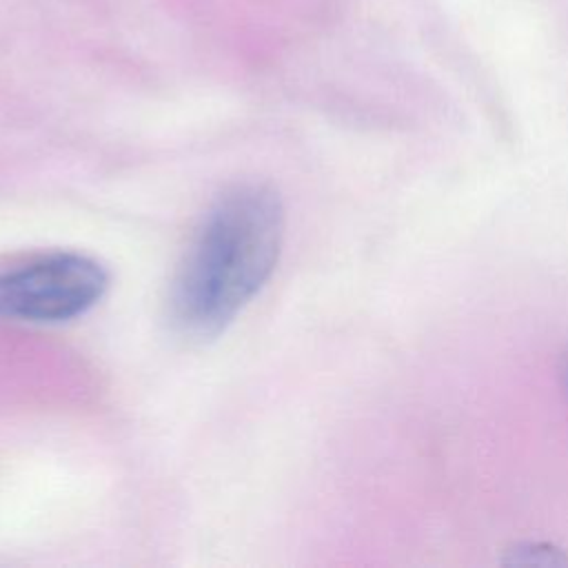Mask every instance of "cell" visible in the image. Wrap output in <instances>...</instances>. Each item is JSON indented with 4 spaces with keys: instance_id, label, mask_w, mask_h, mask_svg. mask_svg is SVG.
<instances>
[{
    "instance_id": "6da1fadb",
    "label": "cell",
    "mask_w": 568,
    "mask_h": 568,
    "mask_svg": "<svg viewBox=\"0 0 568 568\" xmlns=\"http://www.w3.org/2000/svg\"><path fill=\"white\" fill-rule=\"evenodd\" d=\"M284 240L277 193L244 184L206 213L171 291L175 324L193 337L220 333L266 284Z\"/></svg>"
},
{
    "instance_id": "3957f363",
    "label": "cell",
    "mask_w": 568,
    "mask_h": 568,
    "mask_svg": "<svg viewBox=\"0 0 568 568\" xmlns=\"http://www.w3.org/2000/svg\"><path fill=\"white\" fill-rule=\"evenodd\" d=\"M504 564L517 566V568H561V566H568V555H564L552 544L528 541V544L513 546Z\"/></svg>"
},
{
    "instance_id": "7a4b0ae2",
    "label": "cell",
    "mask_w": 568,
    "mask_h": 568,
    "mask_svg": "<svg viewBox=\"0 0 568 568\" xmlns=\"http://www.w3.org/2000/svg\"><path fill=\"white\" fill-rule=\"evenodd\" d=\"M109 286L100 262L80 253H53L0 273V317L64 322L93 308Z\"/></svg>"
},
{
    "instance_id": "277c9868",
    "label": "cell",
    "mask_w": 568,
    "mask_h": 568,
    "mask_svg": "<svg viewBox=\"0 0 568 568\" xmlns=\"http://www.w3.org/2000/svg\"><path fill=\"white\" fill-rule=\"evenodd\" d=\"M564 377H566V388H568V357H566V368H564Z\"/></svg>"
}]
</instances>
